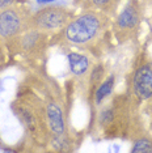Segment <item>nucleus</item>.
Wrapping results in <instances>:
<instances>
[{"instance_id": "4", "label": "nucleus", "mask_w": 152, "mask_h": 153, "mask_svg": "<svg viewBox=\"0 0 152 153\" xmlns=\"http://www.w3.org/2000/svg\"><path fill=\"white\" fill-rule=\"evenodd\" d=\"M133 92L139 100L152 97V63L143 64L134 74Z\"/></svg>"}, {"instance_id": "10", "label": "nucleus", "mask_w": 152, "mask_h": 153, "mask_svg": "<svg viewBox=\"0 0 152 153\" xmlns=\"http://www.w3.org/2000/svg\"><path fill=\"white\" fill-rule=\"evenodd\" d=\"M102 75H104V67L102 65H96L93 68L92 74H91V77H89V81H91L92 85H97L100 82V80L102 79Z\"/></svg>"}, {"instance_id": "11", "label": "nucleus", "mask_w": 152, "mask_h": 153, "mask_svg": "<svg viewBox=\"0 0 152 153\" xmlns=\"http://www.w3.org/2000/svg\"><path fill=\"white\" fill-rule=\"evenodd\" d=\"M113 120V111L112 110H104L100 115V122L102 124H106V123H110Z\"/></svg>"}, {"instance_id": "8", "label": "nucleus", "mask_w": 152, "mask_h": 153, "mask_svg": "<svg viewBox=\"0 0 152 153\" xmlns=\"http://www.w3.org/2000/svg\"><path fill=\"white\" fill-rule=\"evenodd\" d=\"M114 88V76H109L108 79H105L101 84L98 85V88L95 92V102L96 105L102 103V101L105 98H108L110 96V93L113 92Z\"/></svg>"}, {"instance_id": "14", "label": "nucleus", "mask_w": 152, "mask_h": 153, "mask_svg": "<svg viewBox=\"0 0 152 153\" xmlns=\"http://www.w3.org/2000/svg\"><path fill=\"white\" fill-rule=\"evenodd\" d=\"M38 4H50V3H54L55 0H36Z\"/></svg>"}, {"instance_id": "7", "label": "nucleus", "mask_w": 152, "mask_h": 153, "mask_svg": "<svg viewBox=\"0 0 152 153\" xmlns=\"http://www.w3.org/2000/svg\"><path fill=\"white\" fill-rule=\"evenodd\" d=\"M70 69L75 76H83L89 69V59L87 55L80 53H70L67 55Z\"/></svg>"}, {"instance_id": "9", "label": "nucleus", "mask_w": 152, "mask_h": 153, "mask_svg": "<svg viewBox=\"0 0 152 153\" xmlns=\"http://www.w3.org/2000/svg\"><path fill=\"white\" fill-rule=\"evenodd\" d=\"M133 153H150L152 152V140L147 137L139 139L138 141H135L133 149H131Z\"/></svg>"}, {"instance_id": "13", "label": "nucleus", "mask_w": 152, "mask_h": 153, "mask_svg": "<svg viewBox=\"0 0 152 153\" xmlns=\"http://www.w3.org/2000/svg\"><path fill=\"white\" fill-rule=\"evenodd\" d=\"M15 1H16V0H0V11H3V9L11 7Z\"/></svg>"}, {"instance_id": "12", "label": "nucleus", "mask_w": 152, "mask_h": 153, "mask_svg": "<svg viewBox=\"0 0 152 153\" xmlns=\"http://www.w3.org/2000/svg\"><path fill=\"white\" fill-rule=\"evenodd\" d=\"M114 0H92V3L98 8H108L113 4Z\"/></svg>"}, {"instance_id": "3", "label": "nucleus", "mask_w": 152, "mask_h": 153, "mask_svg": "<svg viewBox=\"0 0 152 153\" xmlns=\"http://www.w3.org/2000/svg\"><path fill=\"white\" fill-rule=\"evenodd\" d=\"M32 25V19H26L16 8H5L0 12V38H13L25 32Z\"/></svg>"}, {"instance_id": "1", "label": "nucleus", "mask_w": 152, "mask_h": 153, "mask_svg": "<svg viewBox=\"0 0 152 153\" xmlns=\"http://www.w3.org/2000/svg\"><path fill=\"white\" fill-rule=\"evenodd\" d=\"M102 27L104 24L101 17L97 13L87 12L74 20H70V22L64 26V38L70 43L84 46L98 38Z\"/></svg>"}, {"instance_id": "5", "label": "nucleus", "mask_w": 152, "mask_h": 153, "mask_svg": "<svg viewBox=\"0 0 152 153\" xmlns=\"http://www.w3.org/2000/svg\"><path fill=\"white\" fill-rule=\"evenodd\" d=\"M46 115L51 131L57 136H62L64 134V119L62 109L55 102H50L46 106Z\"/></svg>"}, {"instance_id": "6", "label": "nucleus", "mask_w": 152, "mask_h": 153, "mask_svg": "<svg viewBox=\"0 0 152 153\" xmlns=\"http://www.w3.org/2000/svg\"><path fill=\"white\" fill-rule=\"evenodd\" d=\"M138 22H139V13L135 9V7L133 5H127L117 19V26L121 30L134 29L138 25Z\"/></svg>"}, {"instance_id": "2", "label": "nucleus", "mask_w": 152, "mask_h": 153, "mask_svg": "<svg viewBox=\"0 0 152 153\" xmlns=\"http://www.w3.org/2000/svg\"><path fill=\"white\" fill-rule=\"evenodd\" d=\"M70 12L60 7H47L38 11L32 17V26L41 32L59 30L70 22Z\"/></svg>"}]
</instances>
